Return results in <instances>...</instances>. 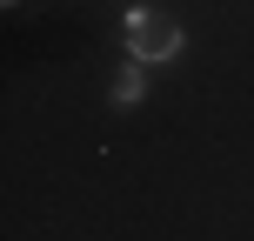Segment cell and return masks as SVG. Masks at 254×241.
Listing matches in <instances>:
<instances>
[{
    "label": "cell",
    "mask_w": 254,
    "mask_h": 241,
    "mask_svg": "<svg viewBox=\"0 0 254 241\" xmlns=\"http://www.w3.org/2000/svg\"><path fill=\"white\" fill-rule=\"evenodd\" d=\"M127 54H134V61H174L181 54V20L167 7H134L127 13Z\"/></svg>",
    "instance_id": "obj_1"
},
{
    "label": "cell",
    "mask_w": 254,
    "mask_h": 241,
    "mask_svg": "<svg viewBox=\"0 0 254 241\" xmlns=\"http://www.w3.org/2000/svg\"><path fill=\"white\" fill-rule=\"evenodd\" d=\"M140 94H147V61H134V54H127V67L114 74V101H121V107H134Z\"/></svg>",
    "instance_id": "obj_2"
}]
</instances>
